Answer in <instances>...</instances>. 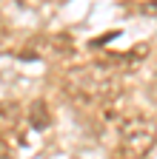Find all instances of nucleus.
Listing matches in <instances>:
<instances>
[{
  "instance_id": "1",
  "label": "nucleus",
  "mask_w": 157,
  "mask_h": 159,
  "mask_svg": "<svg viewBox=\"0 0 157 159\" xmlns=\"http://www.w3.org/2000/svg\"><path fill=\"white\" fill-rule=\"evenodd\" d=\"M66 94L77 105H109L120 94V80L106 66H83L66 74Z\"/></svg>"
},
{
  "instance_id": "3",
  "label": "nucleus",
  "mask_w": 157,
  "mask_h": 159,
  "mask_svg": "<svg viewBox=\"0 0 157 159\" xmlns=\"http://www.w3.org/2000/svg\"><path fill=\"white\" fill-rule=\"evenodd\" d=\"M29 122H32V128H37V131H46V128L52 125L49 105L43 102V99H34V102H32V108H29Z\"/></svg>"
},
{
  "instance_id": "2",
  "label": "nucleus",
  "mask_w": 157,
  "mask_h": 159,
  "mask_svg": "<svg viewBox=\"0 0 157 159\" xmlns=\"http://www.w3.org/2000/svg\"><path fill=\"white\" fill-rule=\"evenodd\" d=\"M154 148V125L143 116H129L120 125V151L126 159H143Z\"/></svg>"
}]
</instances>
